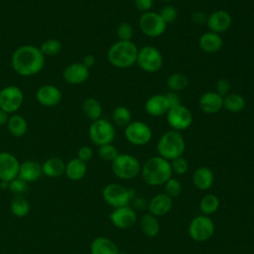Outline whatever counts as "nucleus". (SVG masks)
Segmentation results:
<instances>
[{
  "mask_svg": "<svg viewBox=\"0 0 254 254\" xmlns=\"http://www.w3.org/2000/svg\"><path fill=\"white\" fill-rule=\"evenodd\" d=\"M6 126L10 134L14 137H22L27 133L28 130L27 120L22 115L17 113L10 115Z\"/></svg>",
  "mask_w": 254,
  "mask_h": 254,
  "instance_id": "obj_28",
  "label": "nucleus"
},
{
  "mask_svg": "<svg viewBox=\"0 0 254 254\" xmlns=\"http://www.w3.org/2000/svg\"><path fill=\"white\" fill-rule=\"evenodd\" d=\"M24 102V93L16 85H7L0 90V108L9 114L16 113Z\"/></svg>",
  "mask_w": 254,
  "mask_h": 254,
  "instance_id": "obj_13",
  "label": "nucleus"
},
{
  "mask_svg": "<svg viewBox=\"0 0 254 254\" xmlns=\"http://www.w3.org/2000/svg\"><path fill=\"white\" fill-rule=\"evenodd\" d=\"M93 156V152H92V149L88 146H82L78 149L77 151V157L79 160L83 161V162H88L91 160Z\"/></svg>",
  "mask_w": 254,
  "mask_h": 254,
  "instance_id": "obj_44",
  "label": "nucleus"
},
{
  "mask_svg": "<svg viewBox=\"0 0 254 254\" xmlns=\"http://www.w3.org/2000/svg\"><path fill=\"white\" fill-rule=\"evenodd\" d=\"M63 77L71 85L82 84L89 77V68L82 63H72L65 66L63 71Z\"/></svg>",
  "mask_w": 254,
  "mask_h": 254,
  "instance_id": "obj_18",
  "label": "nucleus"
},
{
  "mask_svg": "<svg viewBox=\"0 0 254 254\" xmlns=\"http://www.w3.org/2000/svg\"><path fill=\"white\" fill-rule=\"evenodd\" d=\"M136 64L146 72H157L163 66V55L157 48L145 46L139 50Z\"/></svg>",
  "mask_w": 254,
  "mask_h": 254,
  "instance_id": "obj_7",
  "label": "nucleus"
},
{
  "mask_svg": "<svg viewBox=\"0 0 254 254\" xmlns=\"http://www.w3.org/2000/svg\"><path fill=\"white\" fill-rule=\"evenodd\" d=\"M130 1H135V0H130Z\"/></svg>",
  "mask_w": 254,
  "mask_h": 254,
  "instance_id": "obj_52",
  "label": "nucleus"
},
{
  "mask_svg": "<svg viewBox=\"0 0 254 254\" xmlns=\"http://www.w3.org/2000/svg\"><path fill=\"white\" fill-rule=\"evenodd\" d=\"M88 137L90 141L99 146L110 144L115 138V128L113 124L103 118H99L89 125Z\"/></svg>",
  "mask_w": 254,
  "mask_h": 254,
  "instance_id": "obj_6",
  "label": "nucleus"
},
{
  "mask_svg": "<svg viewBox=\"0 0 254 254\" xmlns=\"http://www.w3.org/2000/svg\"><path fill=\"white\" fill-rule=\"evenodd\" d=\"M63 94L59 87L53 84H45L40 86L36 91L37 101L46 107L57 106L62 100Z\"/></svg>",
  "mask_w": 254,
  "mask_h": 254,
  "instance_id": "obj_17",
  "label": "nucleus"
},
{
  "mask_svg": "<svg viewBox=\"0 0 254 254\" xmlns=\"http://www.w3.org/2000/svg\"><path fill=\"white\" fill-rule=\"evenodd\" d=\"M189 85V78L186 74L181 72L172 73L167 78V86L171 91L179 92L187 88Z\"/></svg>",
  "mask_w": 254,
  "mask_h": 254,
  "instance_id": "obj_34",
  "label": "nucleus"
},
{
  "mask_svg": "<svg viewBox=\"0 0 254 254\" xmlns=\"http://www.w3.org/2000/svg\"><path fill=\"white\" fill-rule=\"evenodd\" d=\"M169 109L170 105L165 94L152 95L145 102L146 112L153 117H160L162 115H166Z\"/></svg>",
  "mask_w": 254,
  "mask_h": 254,
  "instance_id": "obj_21",
  "label": "nucleus"
},
{
  "mask_svg": "<svg viewBox=\"0 0 254 254\" xmlns=\"http://www.w3.org/2000/svg\"><path fill=\"white\" fill-rule=\"evenodd\" d=\"M206 19H207V16L201 11H195L191 14V20L195 24H198V25L204 24L206 23Z\"/></svg>",
  "mask_w": 254,
  "mask_h": 254,
  "instance_id": "obj_47",
  "label": "nucleus"
},
{
  "mask_svg": "<svg viewBox=\"0 0 254 254\" xmlns=\"http://www.w3.org/2000/svg\"><path fill=\"white\" fill-rule=\"evenodd\" d=\"M43 175L42 164L34 160H26L20 164L19 178L27 183H33L39 180Z\"/></svg>",
  "mask_w": 254,
  "mask_h": 254,
  "instance_id": "obj_22",
  "label": "nucleus"
},
{
  "mask_svg": "<svg viewBox=\"0 0 254 254\" xmlns=\"http://www.w3.org/2000/svg\"><path fill=\"white\" fill-rule=\"evenodd\" d=\"M104 201L113 208L128 205L133 198L131 190L118 184H109L102 190Z\"/></svg>",
  "mask_w": 254,
  "mask_h": 254,
  "instance_id": "obj_11",
  "label": "nucleus"
},
{
  "mask_svg": "<svg viewBox=\"0 0 254 254\" xmlns=\"http://www.w3.org/2000/svg\"><path fill=\"white\" fill-rule=\"evenodd\" d=\"M192 184L200 190H206L210 189L214 182L213 172L207 167H198L192 174Z\"/></svg>",
  "mask_w": 254,
  "mask_h": 254,
  "instance_id": "obj_24",
  "label": "nucleus"
},
{
  "mask_svg": "<svg viewBox=\"0 0 254 254\" xmlns=\"http://www.w3.org/2000/svg\"><path fill=\"white\" fill-rule=\"evenodd\" d=\"M140 227L144 235L147 237H155L160 231V224L156 216L151 213H145L140 219Z\"/></svg>",
  "mask_w": 254,
  "mask_h": 254,
  "instance_id": "obj_29",
  "label": "nucleus"
},
{
  "mask_svg": "<svg viewBox=\"0 0 254 254\" xmlns=\"http://www.w3.org/2000/svg\"><path fill=\"white\" fill-rule=\"evenodd\" d=\"M198 105L202 112L215 114L223 108V97L215 91H206L199 97Z\"/></svg>",
  "mask_w": 254,
  "mask_h": 254,
  "instance_id": "obj_20",
  "label": "nucleus"
},
{
  "mask_svg": "<svg viewBox=\"0 0 254 254\" xmlns=\"http://www.w3.org/2000/svg\"><path fill=\"white\" fill-rule=\"evenodd\" d=\"M173 207V198L165 192L154 195L148 202V210L152 215L159 217L166 215Z\"/></svg>",
  "mask_w": 254,
  "mask_h": 254,
  "instance_id": "obj_19",
  "label": "nucleus"
},
{
  "mask_svg": "<svg viewBox=\"0 0 254 254\" xmlns=\"http://www.w3.org/2000/svg\"><path fill=\"white\" fill-rule=\"evenodd\" d=\"M164 190L168 196L171 198H176L182 193L183 187L179 180L171 178L164 184Z\"/></svg>",
  "mask_w": 254,
  "mask_h": 254,
  "instance_id": "obj_37",
  "label": "nucleus"
},
{
  "mask_svg": "<svg viewBox=\"0 0 254 254\" xmlns=\"http://www.w3.org/2000/svg\"><path fill=\"white\" fill-rule=\"evenodd\" d=\"M8 189L14 194V196H16V195L24 196V194H26L28 192L29 186H28L27 182H25L24 180H22L18 177L9 183Z\"/></svg>",
  "mask_w": 254,
  "mask_h": 254,
  "instance_id": "obj_39",
  "label": "nucleus"
},
{
  "mask_svg": "<svg viewBox=\"0 0 254 254\" xmlns=\"http://www.w3.org/2000/svg\"><path fill=\"white\" fill-rule=\"evenodd\" d=\"M170 163L172 171L176 175H185L189 170V163L183 156L170 161Z\"/></svg>",
  "mask_w": 254,
  "mask_h": 254,
  "instance_id": "obj_41",
  "label": "nucleus"
},
{
  "mask_svg": "<svg viewBox=\"0 0 254 254\" xmlns=\"http://www.w3.org/2000/svg\"><path fill=\"white\" fill-rule=\"evenodd\" d=\"M133 209H139V210H144L148 206V202L143 198V197H137L133 200Z\"/></svg>",
  "mask_w": 254,
  "mask_h": 254,
  "instance_id": "obj_48",
  "label": "nucleus"
},
{
  "mask_svg": "<svg viewBox=\"0 0 254 254\" xmlns=\"http://www.w3.org/2000/svg\"><path fill=\"white\" fill-rule=\"evenodd\" d=\"M222 45L223 40L221 36L210 31L203 33L198 39L199 48L207 54H214L219 52L222 48Z\"/></svg>",
  "mask_w": 254,
  "mask_h": 254,
  "instance_id": "obj_23",
  "label": "nucleus"
},
{
  "mask_svg": "<svg viewBox=\"0 0 254 254\" xmlns=\"http://www.w3.org/2000/svg\"><path fill=\"white\" fill-rule=\"evenodd\" d=\"M82 111L88 119L95 121L101 118L102 106L100 102L94 97H87L82 102Z\"/></svg>",
  "mask_w": 254,
  "mask_h": 254,
  "instance_id": "obj_31",
  "label": "nucleus"
},
{
  "mask_svg": "<svg viewBox=\"0 0 254 254\" xmlns=\"http://www.w3.org/2000/svg\"><path fill=\"white\" fill-rule=\"evenodd\" d=\"M87 171L86 163L79 160L78 158H73L65 163L64 175L70 181H79L81 180Z\"/></svg>",
  "mask_w": 254,
  "mask_h": 254,
  "instance_id": "obj_27",
  "label": "nucleus"
},
{
  "mask_svg": "<svg viewBox=\"0 0 254 254\" xmlns=\"http://www.w3.org/2000/svg\"><path fill=\"white\" fill-rule=\"evenodd\" d=\"M219 198L217 195L213 193L205 194L199 202V210L204 215H210L217 211L219 207Z\"/></svg>",
  "mask_w": 254,
  "mask_h": 254,
  "instance_id": "obj_33",
  "label": "nucleus"
},
{
  "mask_svg": "<svg viewBox=\"0 0 254 254\" xmlns=\"http://www.w3.org/2000/svg\"><path fill=\"white\" fill-rule=\"evenodd\" d=\"M154 0H135L134 5L136 9L142 13L149 12L153 7Z\"/></svg>",
  "mask_w": 254,
  "mask_h": 254,
  "instance_id": "obj_45",
  "label": "nucleus"
},
{
  "mask_svg": "<svg viewBox=\"0 0 254 254\" xmlns=\"http://www.w3.org/2000/svg\"><path fill=\"white\" fill-rule=\"evenodd\" d=\"M62 49H63V45H62L61 41H59L58 39H54V38L45 40L40 46V50L45 57L46 56H49V57L57 56L61 53Z\"/></svg>",
  "mask_w": 254,
  "mask_h": 254,
  "instance_id": "obj_36",
  "label": "nucleus"
},
{
  "mask_svg": "<svg viewBox=\"0 0 254 254\" xmlns=\"http://www.w3.org/2000/svg\"><path fill=\"white\" fill-rule=\"evenodd\" d=\"M140 173L143 181L152 187L164 185L173 175L170 161L160 156L149 158L141 167Z\"/></svg>",
  "mask_w": 254,
  "mask_h": 254,
  "instance_id": "obj_2",
  "label": "nucleus"
},
{
  "mask_svg": "<svg viewBox=\"0 0 254 254\" xmlns=\"http://www.w3.org/2000/svg\"><path fill=\"white\" fill-rule=\"evenodd\" d=\"M215 230L213 220L208 215H198L191 219L189 225V235L196 242L209 240Z\"/></svg>",
  "mask_w": 254,
  "mask_h": 254,
  "instance_id": "obj_8",
  "label": "nucleus"
},
{
  "mask_svg": "<svg viewBox=\"0 0 254 254\" xmlns=\"http://www.w3.org/2000/svg\"><path fill=\"white\" fill-rule=\"evenodd\" d=\"M162 1H164V2H171V1H173V0H162Z\"/></svg>",
  "mask_w": 254,
  "mask_h": 254,
  "instance_id": "obj_51",
  "label": "nucleus"
},
{
  "mask_svg": "<svg viewBox=\"0 0 254 254\" xmlns=\"http://www.w3.org/2000/svg\"><path fill=\"white\" fill-rule=\"evenodd\" d=\"M90 254H119L117 245L105 236L94 238L90 244Z\"/></svg>",
  "mask_w": 254,
  "mask_h": 254,
  "instance_id": "obj_25",
  "label": "nucleus"
},
{
  "mask_svg": "<svg viewBox=\"0 0 254 254\" xmlns=\"http://www.w3.org/2000/svg\"><path fill=\"white\" fill-rule=\"evenodd\" d=\"M42 170L49 178H60L64 174L65 163L58 157H51L42 164Z\"/></svg>",
  "mask_w": 254,
  "mask_h": 254,
  "instance_id": "obj_26",
  "label": "nucleus"
},
{
  "mask_svg": "<svg viewBox=\"0 0 254 254\" xmlns=\"http://www.w3.org/2000/svg\"><path fill=\"white\" fill-rule=\"evenodd\" d=\"M126 140L135 146L148 144L153 136L152 129L143 121H131L124 130Z\"/></svg>",
  "mask_w": 254,
  "mask_h": 254,
  "instance_id": "obj_12",
  "label": "nucleus"
},
{
  "mask_svg": "<svg viewBox=\"0 0 254 254\" xmlns=\"http://www.w3.org/2000/svg\"><path fill=\"white\" fill-rule=\"evenodd\" d=\"M118 41H131L133 36V27L127 22L121 23L116 29Z\"/></svg>",
  "mask_w": 254,
  "mask_h": 254,
  "instance_id": "obj_42",
  "label": "nucleus"
},
{
  "mask_svg": "<svg viewBox=\"0 0 254 254\" xmlns=\"http://www.w3.org/2000/svg\"><path fill=\"white\" fill-rule=\"evenodd\" d=\"M109 219L115 227L119 229H127L133 226L137 221V213L135 209L129 205L120 206L111 211Z\"/></svg>",
  "mask_w": 254,
  "mask_h": 254,
  "instance_id": "obj_15",
  "label": "nucleus"
},
{
  "mask_svg": "<svg viewBox=\"0 0 254 254\" xmlns=\"http://www.w3.org/2000/svg\"><path fill=\"white\" fill-rule=\"evenodd\" d=\"M214 91L224 97L230 91V83L225 78H219L214 83Z\"/></svg>",
  "mask_w": 254,
  "mask_h": 254,
  "instance_id": "obj_43",
  "label": "nucleus"
},
{
  "mask_svg": "<svg viewBox=\"0 0 254 254\" xmlns=\"http://www.w3.org/2000/svg\"><path fill=\"white\" fill-rule=\"evenodd\" d=\"M138 25L141 32L149 38H159L167 30V23L162 19L159 13L152 11L142 13Z\"/></svg>",
  "mask_w": 254,
  "mask_h": 254,
  "instance_id": "obj_9",
  "label": "nucleus"
},
{
  "mask_svg": "<svg viewBox=\"0 0 254 254\" xmlns=\"http://www.w3.org/2000/svg\"><path fill=\"white\" fill-rule=\"evenodd\" d=\"M10 114L8 112H6L5 110L0 108V126H5L8 123Z\"/></svg>",
  "mask_w": 254,
  "mask_h": 254,
  "instance_id": "obj_50",
  "label": "nucleus"
},
{
  "mask_svg": "<svg viewBox=\"0 0 254 254\" xmlns=\"http://www.w3.org/2000/svg\"><path fill=\"white\" fill-rule=\"evenodd\" d=\"M45 65V56L40 48L33 45H23L17 48L11 57L13 70L21 76H33L39 73Z\"/></svg>",
  "mask_w": 254,
  "mask_h": 254,
  "instance_id": "obj_1",
  "label": "nucleus"
},
{
  "mask_svg": "<svg viewBox=\"0 0 254 254\" xmlns=\"http://www.w3.org/2000/svg\"><path fill=\"white\" fill-rule=\"evenodd\" d=\"M11 211L16 217H25L29 214L31 205L30 202L25 198V196L22 195H16L13 197L10 203Z\"/></svg>",
  "mask_w": 254,
  "mask_h": 254,
  "instance_id": "obj_32",
  "label": "nucleus"
},
{
  "mask_svg": "<svg viewBox=\"0 0 254 254\" xmlns=\"http://www.w3.org/2000/svg\"><path fill=\"white\" fill-rule=\"evenodd\" d=\"M165 95H166V97H167V100H168V102H169L170 107H173V106H176V105L181 104V97H180V95L178 94V92L170 91V92L166 93Z\"/></svg>",
  "mask_w": 254,
  "mask_h": 254,
  "instance_id": "obj_46",
  "label": "nucleus"
},
{
  "mask_svg": "<svg viewBox=\"0 0 254 254\" xmlns=\"http://www.w3.org/2000/svg\"><path fill=\"white\" fill-rule=\"evenodd\" d=\"M246 101L245 98L235 92H229L223 97V107L232 113H238L245 108Z\"/></svg>",
  "mask_w": 254,
  "mask_h": 254,
  "instance_id": "obj_30",
  "label": "nucleus"
},
{
  "mask_svg": "<svg viewBox=\"0 0 254 254\" xmlns=\"http://www.w3.org/2000/svg\"><path fill=\"white\" fill-rule=\"evenodd\" d=\"M159 15L162 17V19L168 24L173 23L176 21V19L178 18V10L176 9V7H174L171 4L165 5L163 6L160 11H159Z\"/></svg>",
  "mask_w": 254,
  "mask_h": 254,
  "instance_id": "obj_40",
  "label": "nucleus"
},
{
  "mask_svg": "<svg viewBox=\"0 0 254 254\" xmlns=\"http://www.w3.org/2000/svg\"><path fill=\"white\" fill-rule=\"evenodd\" d=\"M97 154L101 160L106 162H112L119 155L117 148L111 143L99 146Z\"/></svg>",
  "mask_w": 254,
  "mask_h": 254,
  "instance_id": "obj_38",
  "label": "nucleus"
},
{
  "mask_svg": "<svg viewBox=\"0 0 254 254\" xmlns=\"http://www.w3.org/2000/svg\"><path fill=\"white\" fill-rule=\"evenodd\" d=\"M20 163L9 152H0V182L10 183L19 176Z\"/></svg>",
  "mask_w": 254,
  "mask_h": 254,
  "instance_id": "obj_14",
  "label": "nucleus"
},
{
  "mask_svg": "<svg viewBox=\"0 0 254 254\" xmlns=\"http://www.w3.org/2000/svg\"><path fill=\"white\" fill-rule=\"evenodd\" d=\"M186 142L181 132L176 130L166 131L158 140L157 151L160 157L172 161L184 155Z\"/></svg>",
  "mask_w": 254,
  "mask_h": 254,
  "instance_id": "obj_4",
  "label": "nucleus"
},
{
  "mask_svg": "<svg viewBox=\"0 0 254 254\" xmlns=\"http://www.w3.org/2000/svg\"><path fill=\"white\" fill-rule=\"evenodd\" d=\"M87 68L92 67L95 64V57L93 55H86L83 57L81 62Z\"/></svg>",
  "mask_w": 254,
  "mask_h": 254,
  "instance_id": "obj_49",
  "label": "nucleus"
},
{
  "mask_svg": "<svg viewBox=\"0 0 254 254\" xmlns=\"http://www.w3.org/2000/svg\"><path fill=\"white\" fill-rule=\"evenodd\" d=\"M205 24L210 32L221 34L230 28L232 24V17L225 10H216L207 16Z\"/></svg>",
  "mask_w": 254,
  "mask_h": 254,
  "instance_id": "obj_16",
  "label": "nucleus"
},
{
  "mask_svg": "<svg viewBox=\"0 0 254 254\" xmlns=\"http://www.w3.org/2000/svg\"><path fill=\"white\" fill-rule=\"evenodd\" d=\"M112 173L120 180H132L141 172L139 160L129 154H119L111 162Z\"/></svg>",
  "mask_w": 254,
  "mask_h": 254,
  "instance_id": "obj_5",
  "label": "nucleus"
},
{
  "mask_svg": "<svg viewBox=\"0 0 254 254\" xmlns=\"http://www.w3.org/2000/svg\"><path fill=\"white\" fill-rule=\"evenodd\" d=\"M138 48L132 41H117L107 51L108 62L117 68H128L136 64Z\"/></svg>",
  "mask_w": 254,
  "mask_h": 254,
  "instance_id": "obj_3",
  "label": "nucleus"
},
{
  "mask_svg": "<svg viewBox=\"0 0 254 254\" xmlns=\"http://www.w3.org/2000/svg\"><path fill=\"white\" fill-rule=\"evenodd\" d=\"M166 119L171 129L176 131L187 130L192 123V114L190 110L182 103L170 107L166 113Z\"/></svg>",
  "mask_w": 254,
  "mask_h": 254,
  "instance_id": "obj_10",
  "label": "nucleus"
},
{
  "mask_svg": "<svg viewBox=\"0 0 254 254\" xmlns=\"http://www.w3.org/2000/svg\"><path fill=\"white\" fill-rule=\"evenodd\" d=\"M112 119L115 125L119 127H126L132 121V114L128 107L120 105L113 110Z\"/></svg>",
  "mask_w": 254,
  "mask_h": 254,
  "instance_id": "obj_35",
  "label": "nucleus"
}]
</instances>
